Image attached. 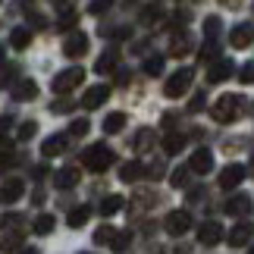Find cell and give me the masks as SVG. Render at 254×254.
<instances>
[{
    "label": "cell",
    "mask_w": 254,
    "mask_h": 254,
    "mask_svg": "<svg viewBox=\"0 0 254 254\" xmlns=\"http://www.w3.org/2000/svg\"><path fill=\"white\" fill-rule=\"evenodd\" d=\"M126 129V113H110L104 120V132L107 135H116V132H123Z\"/></svg>",
    "instance_id": "29"
},
{
    "label": "cell",
    "mask_w": 254,
    "mask_h": 254,
    "mask_svg": "<svg viewBox=\"0 0 254 254\" xmlns=\"http://www.w3.org/2000/svg\"><path fill=\"white\" fill-rule=\"evenodd\" d=\"M160 19H163V6L151 3V6L141 9V22H144V25H154V22H160Z\"/></svg>",
    "instance_id": "30"
},
{
    "label": "cell",
    "mask_w": 254,
    "mask_h": 254,
    "mask_svg": "<svg viewBox=\"0 0 254 254\" xmlns=\"http://www.w3.org/2000/svg\"><path fill=\"white\" fill-rule=\"evenodd\" d=\"M107 97H110V85H91L85 91V97H82V107H85V110H97Z\"/></svg>",
    "instance_id": "7"
},
{
    "label": "cell",
    "mask_w": 254,
    "mask_h": 254,
    "mask_svg": "<svg viewBox=\"0 0 254 254\" xmlns=\"http://www.w3.org/2000/svg\"><path fill=\"white\" fill-rule=\"evenodd\" d=\"M88 129H91V123H88V120H75V123L69 126V135L82 138V135H88Z\"/></svg>",
    "instance_id": "38"
},
{
    "label": "cell",
    "mask_w": 254,
    "mask_h": 254,
    "mask_svg": "<svg viewBox=\"0 0 254 254\" xmlns=\"http://www.w3.org/2000/svg\"><path fill=\"white\" fill-rule=\"evenodd\" d=\"M116 82H120V85H129V69H120V72H116Z\"/></svg>",
    "instance_id": "45"
},
{
    "label": "cell",
    "mask_w": 254,
    "mask_h": 254,
    "mask_svg": "<svg viewBox=\"0 0 254 254\" xmlns=\"http://www.w3.org/2000/svg\"><path fill=\"white\" fill-rule=\"evenodd\" d=\"M254 41V28L248 22H239L236 28H232V35H229V44L236 47V51H245V47Z\"/></svg>",
    "instance_id": "12"
},
{
    "label": "cell",
    "mask_w": 254,
    "mask_h": 254,
    "mask_svg": "<svg viewBox=\"0 0 254 254\" xmlns=\"http://www.w3.org/2000/svg\"><path fill=\"white\" fill-rule=\"evenodd\" d=\"M220 239H223V226L217 220H207V223L198 226V242L201 245H220Z\"/></svg>",
    "instance_id": "10"
},
{
    "label": "cell",
    "mask_w": 254,
    "mask_h": 254,
    "mask_svg": "<svg viewBox=\"0 0 254 254\" xmlns=\"http://www.w3.org/2000/svg\"><path fill=\"white\" fill-rule=\"evenodd\" d=\"M82 179V170H75V167H66L54 176V182H57V189H75Z\"/></svg>",
    "instance_id": "18"
},
{
    "label": "cell",
    "mask_w": 254,
    "mask_h": 254,
    "mask_svg": "<svg viewBox=\"0 0 254 254\" xmlns=\"http://www.w3.org/2000/svg\"><path fill=\"white\" fill-rule=\"evenodd\" d=\"M82 254H94V251H82Z\"/></svg>",
    "instance_id": "52"
},
{
    "label": "cell",
    "mask_w": 254,
    "mask_h": 254,
    "mask_svg": "<svg viewBox=\"0 0 254 254\" xmlns=\"http://www.w3.org/2000/svg\"><path fill=\"white\" fill-rule=\"evenodd\" d=\"M248 170H251V173H254V151H251V167H248Z\"/></svg>",
    "instance_id": "50"
},
{
    "label": "cell",
    "mask_w": 254,
    "mask_h": 254,
    "mask_svg": "<svg viewBox=\"0 0 254 254\" xmlns=\"http://www.w3.org/2000/svg\"><path fill=\"white\" fill-rule=\"evenodd\" d=\"M154 148V129H138L135 132V138H132V151H151Z\"/></svg>",
    "instance_id": "22"
},
{
    "label": "cell",
    "mask_w": 254,
    "mask_h": 254,
    "mask_svg": "<svg viewBox=\"0 0 254 254\" xmlns=\"http://www.w3.org/2000/svg\"><path fill=\"white\" fill-rule=\"evenodd\" d=\"M16 66H0V85H3V88H13L16 85Z\"/></svg>",
    "instance_id": "34"
},
{
    "label": "cell",
    "mask_w": 254,
    "mask_h": 254,
    "mask_svg": "<svg viewBox=\"0 0 254 254\" xmlns=\"http://www.w3.org/2000/svg\"><path fill=\"white\" fill-rule=\"evenodd\" d=\"M19 254H41V251H38V248H22Z\"/></svg>",
    "instance_id": "49"
},
{
    "label": "cell",
    "mask_w": 254,
    "mask_h": 254,
    "mask_svg": "<svg viewBox=\"0 0 254 254\" xmlns=\"http://www.w3.org/2000/svg\"><path fill=\"white\" fill-rule=\"evenodd\" d=\"M32 44V32H28V28H13V32H9V47H13V51H25V47Z\"/></svg>",
    "instance_id": "21"
},
{
    "label": "cell",
    "mask_w": 254,
    "mask_h": 254,
    "mask_svg": "<svg viewBox=\"0 0 254 254\" xmlns=\"http://www.w3.org/2000/svg\"><path fill=\"white\" fill-rule=\"evenodd\" d=\"M88 217H91V207H88V204H82V207H72V210H69L66 223H69V229H82L85 223H88Z\"/></svg>",
    "instance_id": "23"
},
{
    "label": "cell",
    "mask_w": 254,
    "mask_h": 254,
    "mask_svg": "<svg viewBox=\"0 0 254 254\" xmlns=\"http://www.w3.org/2000/svg\"><path fill=\"white\" fill-rule=\"evenodd\" d=\"M75 19H79V13L66 6L63 13H60V19H57V25H60V28H72V25H75Z\"/></svg>",
    "instance_id": "37"
},
{
    "label": "cell",
    "mask_w": 254,
    "mask_h": 254,
    "mask_svg": "<svg viewBox=\"0 0 254 254\" xmlns=\"http://www.w3.org/2000/svg\"><path fill=\"white\" fill-rule=\"evenodd\" d=\"M189 170L198 173V176H207L213 170V154H210V148H198V151H194L191 160H189Z\"/></svg>",
    "instance_id": "6"
},
{
    "label": "cell",
    "mask_w": 254,
    "mask_h": 254,
    "mask_svg": "<svg viewBox=\"0 0 254 254\" xmlns=\"http://www.w3.org/2000/svg\"><path fill=\"white\" fill-rule=\"evenodd\" d=\"M189 167H176L173 176H170V185H176V189H185V182H189Z\"/></svg>",
    "instance_id": "33"
},
{
    "label": "cell",
    "mask_w": 254,
    "mask_h": 254,
    "mask_svg": "<svg viewBox=\"0 0 254 254\" xmlns=\"http://www.w3.org/2000/svg\"><path fill=\"white\" fill-rule=\"evenodd\" d=\"M22 194H25V182H22V179H6L3 189H0V201L13 204V201L22 198Z\"/></svg>",
    "instance_id": "15"
},
{
    "label": "cell",
    "mask_w": 254,
    "mask_h": 254,
    "mask_svg": "<svg viewBox=\"0 0 254 254\" xmlns=\"http://www.w3.org/2000/svg\"><path fill=\"white\" fill-rule=\"evenodd\" d=\"M54 226H57V220L51 217V213H38V217H35V223H32L35 236H51V232H54Z\"/></svg>",
    "instance_id": "25"
},
{
    "label": "cell",
    "mask_w": 254,
    "mask_h": 254,
    "mask_svg": "<svg viewBox=\"0 0 254 254\" xmlns=\"http://www.w3.org/2000/svg\"><path fill=\"white\" fill-rule=\"evenodd\" d=\"M242 110H245V97L242 94H220L217 97V104L210 107V116L217 123H236L239 116H242Z\"/></svg>",
    "instance_id": "1"
},
{
    "label": "cell",
    "mask_w": 254,
    "mask_h": 254,
    "mask_svg": "<svg viewBox=\"0 0 254 254\" xmlns=\"http://www.w3.org/2000/svg\"><path fill=\"white\" fill-rule=\"evenodd\" d=\"M163 66H167V60H163L160 54H151L148 60H144V72H148V75H160Z\"/></svg>",
    "instance_id": "31"
},
{
    "label": "cell",
    "mask_w": 254,
    "mask_h": 254,
    "mask_svg": "<svg viewBox=\"0 0 254 254\" xmlns=\"http://www.w3.org/2000/svg\"><path fill=\"white\" fill-rule=\"evenodd\" d=\"M182 148H185V135L182 132H170L167 138H163V151H167L170 157H173V154H179Z\"/></svg>",
    "instance_id": "27"
},
{
    "label": "cell",
    "mask_w": 254,
    "mask_h": 254,
    "mask_svg": "<svg viewBox=\"0 0 254 254\" xmlns=\"http://www.w3.org/2000/svg\"><path fill=\"white\" fill-rule=\"evenodd\" d=\"M32 173H35V179H44V176H47V167H35Z\"/></svg>",
    "instance_id": "47"
},
{
    "label": "cell",
    "mask_w": 254,
    "mask_h": 254,
    "mask_svg": "<svg viewBox=\"0 0 254 254\" xmlns=\"http://www.w3.org/2000/svg\"><path fill=\"white\" fill-rule=\"evenodd\" d=\"M148 176H151V179H160V176H163V163H154V167L148 170Z\"/></svg>",
    "instance_id": "44"
},
{
    "label": "cell",
    "mask_w": 254,
    "mask_h": 254,
    "mask_svg": "<svg viewBox=\"0 0 254 254\" xmlns=\"http://www.w3.org/2000/svg\"><path fill=\"white\" fill-rule=\"evenodd\" d=\"M63 54L69 57V60H75V57H85V54H88V38H85L82 32H72V35L63 41Z\"/></svg>",
    "instance_id": "8"
},
{
    "label": "cell",
    "mask_w": 254,
    "mask_h": 254,
    "mask_svg": "<svg viewBox=\"0 0 254 254\" xmlns=\"http://www.w3.org/2000/svg\"><path fill=\"white\" fill-rule=\"evenodd\" d=\"M191 47H194V44H191V35H189V32H176L173 41H170V57H185Z\"/></svg>",
    "instance_id": "17"
},
{
    "label": "cell",
    "mask_w": 254,
    "mask_h": 254,
    "mask_svg": "<svg viewBox=\"0 0 254 254\" xmlns=\"http://www.w3.org/2000/svg\"><path fill=\"white\" fill-rule=\"evenodd\" d=\"M242 179H245V167H242V163H229V167L220 173V189L232 191L236 185H242Z\"/></svg>",
    "instance_id": "9"
},
{
    "label": "cell",
    "mask_w": 254,
    "mask_h": 254,
    "mask_svg": "<svg viewBox=\"0 0 254 254\" xmlns=\"http://www.w3.org/2000/svg\"><path fill=\"white\" fill-rule=\"evenodd\" d=\"M0 3H3V0H0Z\"/></svg>",
    "instance_id": "54"
},
{
    "label": "cell",
    "mask_w": 254,
    "mask_h": 254,
    "mask_svg": "<svg viewBox=\"0 0 254 254\" xmlns=\"http://www.w3.org/2000/svg\"><path fill=\"white\" fill-rule=\"evenodd\" d=\"M82 160H85V170H91V173H104V170H110V167H113L116 154H113L110 144L97 141V144H91V148H85Z\"/></svg>",
    "instance_id": "2"
},
{
    "label": "cell",
    "mask_w": 254,
    "mask_h": 254,
    "mask_svg": "<svg viewBox=\"0 0 254 254\" xmlns=\"http://www.w3.org/2000/svg\"><path fill=\"white\" fill-rule=\"evenodd\" d=\"M66 151V135H51V138H44L41 144V154L44 157H57V154Z\"/></svg>",
    "instance_id": "19"
},
{
    "label": "cell",
    "mask_w": 254,
    "mask_h": 254,
    "mask_svg": "<svg viewBox=\"0 0 254 254\" xmlns=\"http://www.w3.org/2000/svg\"><path fill=\"white\" fill-rule=\"evenodd\" d=\"M220 28H223L220 16H207V19H204V32H207V38H217V35H220Z\"/></svg>",
    "instance_id": "36"
},
{
    "label": "cell",
    "mask_w": 254,
    "mask_h": 254,
    "mask_svg": "<svg viewBox=\"0 0 254 254\" xmlns=\"http://www.w3.org/2000/svg\"><path fill=\"white\" fill-rule=\"evenodd\" d=\"M85 82V69L82 66H69V69H63V72H57L54 75V91L57 94H69L75 85H82Z\"/></svg>",
    "instance_id": "4"
},
{
    "label": "cell",
    "mask_w": 254,
    "mask_h": 254,
    "mask_svg": "<svg viewBox=\"0 0 254 254\" xmlns=\"http://www.w3.org/2000/svg\"><path fill=\"white\" fill-rule=\"evenodd\" d=\"M251 254H254V245H251Z\"/></svg>",
    "instance_id": "53"
},
{
    "label": "cell",
    "mask_w": 254,
    "mask_h": 254,
    "mask_svg": "<svg viewBox=\"0 0 254 254\" xmlns=\"http://www.w3.org/2000/svg\"><path fill=\"white\" fill-rule=\"evenodd\" d=\"M198 57L204 63H213V60H220V44H217V38H207L204 41V47L198 51Z\"/></svg>",
    "instance_id": "28"
},
{
    "label": "cell",
    "mask_w": 254,
    "mask_h": 254,
    "mask_svg": "<svg viewBox=\"0 0 254 254\" xmlns=\"http://www.w3.org/2000/svg\"><path fill=\"white\" fill-rule=\"evenodd\" d=\"M191 82H194V69H191V66H182V69H176L170 79H167V85H163V94H167L170 101H176V97H182V94L191 88Z\"/></svg>",
    "instance_id": "3"
},
{
    "label": "cell",
    "mask_w": 254,
    "mask_h": 254,
    "mask_svg": "<svg viewBox=\"0 0 254 254\" xmlns=\"http://www.w3.org/2000/svg\"><path fill=\"white\" fill-rule=\"evenodd\" d=\"M232 72H236V66H232V60H223V57H220V60H213V63H210V69H207V82H210V85H217V82H226Z\"/></svg>",
    "instance_id": "11"
},
{
    "label": "cell",
    "mask_w": 254,
    "mask_h": 254,
    "mask_svg": "<svg viewBox=\"0 0 254 254\" xmlns=\"http://www.w3.org/2000/svg\"><path fill=\"white\" fill-rule=\"evenodd\" d=\"M113 239H116V229L113 226H101L94 232V245H113Z\"/></svg>",
    "instance_id": "32"
},
{
    "label": "cell",
    "mask_w": 254,
    "mask_h": 254,
    "mask_svg": "<svg viewBox=\"0 0 254 254\" xmlns=\"http://www.w3.org/2000/svg\"><path fill=\"white\" fill-rule=\"evenodd\" d=\"M28 22H32V25H38V28H41V25H44V16H35V13H32V16H28Z\"/></svg>",
    "instance_id": "46"
},
{
    "label": "cell",
    "mask_w": 254,
    "mask_h": 254,
    "mask_svg": "<svg viewBox=\"0 0 254 254\" xmlns=\"http://www.w3.org/2000/svg\"><path fill=\"white\" fill-rule=\"evenodd\" d=\"M129 242H132V236H129V232H116V239H113V251H126V248H129Z\"/></svg>",
    "instance_id": "40"
},
{
    "label": "cell",
    "mask_w": 254,
    "mask_h": 254,
    "mask_svg": "<svg viewBox=\"0 0 254 254\" xmlns=\"http://www.w3.org/2000/svg\"><path fill=\"white\" fill-rule=\"evenodd\" d=\"M9 163H13V160H9L6 154H0V173H3V167H9Z\"/></svg>",
    "instance_id": "48"
},
{
    "label": "cell",
    "mask_w": 254,
    "mask_h": 254,
    "mask_svg": "<svg viewBox=\"0 0 254 254\" xmlns=\"http://www.w3.org/2000/svg\"><path fill=\"white\" fill-rule=\"evenodd\" d=\"M239 79H242V85H251V82H254V63H245V66H242Z\"/></svg>",
    "instance_id": "41"
},
{
    "label": "cell",
    "mask_w": 254,
    "mask_h": 254,
    "mask_svg": "<svg viewBox=\"0 0 254 254\" xmlns=\"http://www.w3.org/2000/svg\"><path fill=\"white\" fill-rule=\"evenodd\" d=\"M163 226H167L170 236H185V232L191 229V213L189 210H170Z\"/></svg>",
    "instance_id": "5"
},
{
    "label": "cell",
    "mask_w": 254,
    "mask_h": 254,
    "mask_svg": "<svg viewBox=\"0 0 254 254\" xmlns=\"http://www.w3.org/2000/svg\"><path fill=\"white\" fill-rule=\"evenodd\" d=\"M9 94H13V101L19 104H25V101H35V94H38V85L32 79H19L13 88H9Z\"/></svg>",
    "instance_id": "13"
},
{
    "label": "cell",
    "mask_w": 254,
    "mask_h": 254,
    "mask_svg": "<svg viewBox=\"0 0 254 254\" xmlns=\"http://www.w3.org/2000/svg\"><path fill=\"white\" fill-rule=\"evenodd\" d=\"M110 6H113V0H94V3L88 6V13H91V16H104Z\"/></svg>",
    "instance_id": "39"
},
{
    "label": "cell",
    "mask_w": 254,
    "mask_h": 254,
    "mask_svg": "<svg viewBox=\"0 0 254 254\" xmlns=\"http://www.w3.org/2000/svg\"><path fill=\"white\" fill-rule=\"evenodd\" d=\"M189 110H191V113H201V110H204V94H201V91H198V94H194V97H191V104H189Z\"/></svg>",
    "instance_id": "43"
},
{
    "label": "cell",
    "mask_w": 254,
    "mask_h": 254,
    "mask_svg": "<svg viewBox=\"0 0 254 254\" xmlns=\"http://www.w3.org/2000/svg\"><path fill=\"white\" fill-rule=\"evenodd\" d=\"M116 63H120V54H116V51H104L101 60L94 63V72H97V75H107V72L116 69Z\"/></svg>",
    "instance_id": "20"
},
{
    "label": "cell",
    "mask_w": 254,
    "mask_h": 254,
    "mask_svg": "<svg viewBox=\"0 0 254 254\" xmlns=\"http://www.w3.org/2000/svg\"><path fill=\"white\" fill-rule=\"evenodd\" d=\"M123 194H107V198L101 201V213H104V217H113V213H120L123 210Z\"/></svg>",
    "instance_id": "26"
},
{
    "label": "cell",
    "mask_w": 254,
    "mask_h": 254,
    "mask_svg": "<svg viewBox=\"0 0 254 254\" xmlns=\"http://www.w3.org/2000/svg\"><path fill=\"white\" fill-rule=\"evenodd\" d=\"M226 213H232V217H248L251 213V198L248 194H232L226 201Z\"/></svg>",
    "instance_id": "16"
},
{
    "label": "cell",
    "mask_w": 254,
    "mask_h": 254,
    "mask_svg": "<svg viewBox=\"0 0 254 254\" xmlns=\"http://www.w3.org/2000/svg\"><path fill=\"white\" fill-rule=\"evenodd\" d=\"M251 236H254V226L251 223H239V226H232V232L226 236V242L232 248H242V245H248L251 242Z\"/></svg>",
    "instance_id": "14"
},
{
    "label": "cell",
    "mask_w": 254,
    "mask_h": 254,
    "mask_svg": "<svg viewBox=\"0 0 254 254\" xmlns=\"http://www.w3.org/2000/svg\"><path fill=\"white\" fill-rule=\"evenodd\" d=\"M35 132H38V123L35 120H28V123H22V126H19V141H28V138H35Z\"/></svg>",
    "instance_id": "35"
},
{
    "label": "cell",
    "mask_w": 254,
    "mask_h": 254,
    "mask_svg": "<svg viewBox=\"0 0 254 254\" xmlns=\"http://www.w3.org/2000/svg\"><path fill=\"white\" fill-rule=\"evenodd\" d=\"M141 176H144V167H141L138 160H132V163H123V167H120V179H123V182H138Z\"/></svg>",
    "instance_id": "24"
},
{
    "label": "cell",
    "mask_w": 254,
    "mask_h": 254,
    "mask_svg": "<svg viewBox=\"0 0 254 254\" xmlns=\"http://www.w3.org/2000/svg\"><path fill=\"white\" fill-rule=\"evenodd\" d=\"M51 110H54V113H69V110H72V101L60 97V101H54V104H51Z\"/></svg>",
    "instance_id": "42"
},
{
    "label": "cell",
    "mask_w": 254,
    "mask_h": 254,
    "mask_svg": "<svg viewBox=\"0 0 254 254\" xmlns=\"http://www.w3.org/2000/svg\"><path fill=\"white\" fill-rule=\"evenodd\" d=\"M0 66H3V47H0Z\"/></svg>",
    "instance_id": "51"
}]
</instances>
